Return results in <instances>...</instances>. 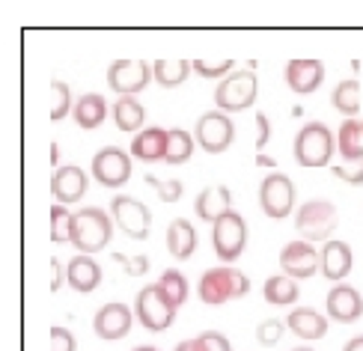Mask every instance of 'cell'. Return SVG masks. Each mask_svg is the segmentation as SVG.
<instances>
[{"label": "cell", "instance_id": "ffe728a7", "mask_svg": "<svg viewBox=\"0 0 363 351\" xmlns=\"http://www.w3.org/2000/svg\"><path fill=\"white\" fill-rule=\"evenodd\" d=\"M66 277H69V286L74 289V292L89 295V292H96L99 283H101V265L96 262L93 256L78 253L66 265Z\"/></svg>", "mask_w": 363, "mask_h": 351}, {"label": "cell", "instance_id": "836d02e7", "mask_svg": "<svg viewBox=\"0 0 363 351\" xmlns=\"http://www.w3.org/2000/svg\"><path fill=\"white\" fill-rule=\"evenodd\" d=\"M146 185L155 188V194L161 196V203H176L179 196H182V191H185L179 179H158V176H152V173L146 176Z\"/></svg>", "mask_w": 363, "mask_h": 351}, {"label": "cell", "instance_id": "277c9868", "mask_svg": "<svg viewBox=\"0 0 363 351\" xmlns=\"http://www.w3.org/2000/svg\"><path fill=\"white\" fill-rule=\"evenodd\" d=\"M256 93H259V84H256V74L250 69L245 72H233L218 84L215 89V104L220 113H238L253 108Z\"/></svg>", "mask_w": 363, "mask_h": 351}, {"label": "cell", "instance_id": "d6986e66", "mask_svg": "<svg viewBox=\"0 0 363 351\" xmlns=\"http://www.w3.org/2000/svg\"><path fill=\"white\" fill-rule=\"evenodd\" d=\"M233 191L226 188V185H208L200 196H196V203H194V211H196V218H203L206 223H218L226 211H233Z\"/></svg>", "mask_w": 363, "mask_h": 351}, {"label": "cell", "instance_id": "f546056e", "mask_svg": "<svg viewBox=\"0 0 363 351\" xmlns=\"http://www.w3.org/2000/svg\"><path fill=\"white\" fill-rule=\"evenodd\" d=\"M194 146L196 140L188 134V131H182V128H170L167 131V155H164V161L167 164H185L191 155H194Z\"/></svg>", "mask_w": 363, "mask_h": 351}, {"label": "cell", "instance_id": "1f68e13d", "mask_svg": "<svg viewBox=\"0 0 363 351\" xmlns=\"http://www.w3.org/2000/svg\"><path fill=\"white\" fill-rule=\"evenodd\" d=\"M72 230H74V215H72L66 206L54 203V206H51V241H54V244L72 241Z\"/></svg>", "mask_w": 363, "mask_h": 351}, {"label": "cell", "instance_id": "6da1fadb", "mask_svg": "<svg viewBox=\"0 0 363 351\" xmlns=\"http://www.w3.org/2000/svg\"><path fill=\"white\" fill-rule=\"evenodd\" d=\"M113 218H108V211L99 206H86L81 211H74V230H72V244L84 256H93L104 250L113 238Z\"/></svg>", "mask_w": 363, "mask_h": 351}, {"label": "cell", "instance_id": "9a60e30c", "mask_svg": "<svg viewBox=\"0 0 363 351\" xmlns=\"http://www.w3.org/2000/svg\"><path fill=\"white\" fill-rule=\"evenodd\" d=\"M134 318H138V316L131 313V307H125V303H119V301H111V303H104V307L96 313L93 328H96V333L101 340L113 342V340H123L125 333L131 330Z\"/></svg>", "mask_w": 363, "mask_h": 351}, {"label": "cell", "instance_id": "4fadbf2b", "mask_svg": "<svg viewBox=\"0 0 363 351\" xmlns=\"http://www.w3.org/2000/svg\"><path fill=\"white\" fill-rule=\"evenodd\" d=\"M280 268L286 277H292V280L313 277V274L319 271V250H315L310 241H289L280 250Z\"/></svg>", "mask_w": 363, "mask_h": 351}, {"label": "cell", "instance_id": "4dcf8cb0", "mask_svg": "<svg viewBox=\"0 0 363 351\" xmlns=\"http://www.w3.org/2000/svg\"><path fill=\"white\" fill-rule=\"evenodd\" d=\"M158 289H161V292L170 298V303H173L176 310H179L185 301H188V292H191V286H188V280H185V274L176 271V268H167V271L161 274Z\"/></svg>", "mask_w": 363, "mask_h": 351}, {"label": "cell", "instance_id": "52a82bcc", "mask_svg": "<svg viewBox=\"0 0 363 351\" xmlns=\"http://www.w3.org/2000/svg\"><path fill=\"white\" fill-rule=\"evenodd\" d=\"M211 244H215V253L218 259L226 262H235V259L245 253V244H247V223L238 211H226V215L215 223L211 230Z\"/></svg>", "mask_w": 363, "mask_h": 351}, {"label": "cell", "instance_id": "603a6c76", "mask_svg": "<svg viewBox=\"0 0 363 351\" xmlns=\"http://www.w3.org/2000/svg\"><path fill=\"white\" fill-rule=\"evenodd\" d=\"M196 250V230L191 226V221L185 218H176L170 226H167V253L179 262L191 259Z\"/></svg>", "mask_w": 363, "mask_h": 351}, {"label": "cell", "instance_id": "60d3db41", "mask_svg": "<svg viewBox=\"0 0 363 351\" xmlns=\"http://www.w3.org/2000/svg\"><path fill=\"white\" fill-rule=\"evenodd\" d=\"M271 137V122L265 113H256V149H265Z\"/></svg>", "mask_w": 363, "mask_h": 351}, {"label": "cell", "instance_id": "f6af8a7d", "mask_svg": "<svg viewBox=\"0 0 363 351\" xmlns=\"http://www.w3.org/2000/svg\"><path fill=\"white\" fill-rule=\"evenodd\" d=\"M131 351H158V348H149V345H140V348H131Z\"/></svg>", "mask_w": 363, "mask_h": 351}, {"label": "cell", "instance_id": "7c38bea8", "mask_svg": "<svg viewBox=\"0 0 363 351\" xmlns=\"http://www.w3.org/2000/svg\"><path fill=\"white\" fill-rule=\"evenodd\" d=\"M93 179L104 188H119L131 179V155L119 146H104L93 158Z\"/></svg>", "mask_w": 363, "mask_h": 351}, {"label": "cell", "instance_id": "b9f144b4", "mask_svg": "<svg viewBox=\"0 0 363 351\" xmlns=\"http://www.w3.org/2000/svg\"><path fill=\"white\" fill-rule=\"evenodd\" d=\"M51 268H54V277H51V292H60V286L69 283V277H66V268H60V259H51Z\"/></svg>", "mask_w": 363, "mask_h": 351}, {"label": "cell", "instance_id": "5bb4252c", "mask_svg": "<svg viewBox=\"0 0 363 351\" xmlns=\"http://www.w3.org/2000/svg\"><path fill=\"white\" fill-rule=\"evenodd\" d=\"M325 310H328V318H334V322L352 325L363 316V298H360V292L354 286L337 283L325 298Z\"/></svg>", "mask_w": 363, "mask_h": 351}, {"label": "cell", "instance_id": "5b68a950", "mask_svg": "<svg viewBox=\"0 0 363 351\" xmlns=\"http://www.w3.org/2000/svg\"><path fill=\"white\" fill-rule=\"evenodd\" d=\"M134 316H138V322L146 330L161 333V330H167L176 322V307L170 303V298L158 289V283H152V286L140 289L138 298H134Z\"/></svg>", "mask_w": 363, "mask_h": 351}, {"label": "cell", "instance_id": "7a4b0ae2", "mask_svg": "<svg viewBox=\"0 0 363 351\" xmlns=\"http://www.w3.org/2000/svg\"><path fill=\"white\" fill-rule=\"evenodd\" d=\"M247 292H250V280L238 268H230V265L208 268L200 277V286H196V295H200V301L208 303V307H218L223 301L245 298Z\"/></svg>", "mask_w": 363, "mask_h": 351}, {"label": "cell", "instance_id": "4316f807", "mask_svg": "<svg viewBox=\"0 0 363 351\" xmlns=\"http://www.w3.org/2000/svg\"><path fill=\"white\" fill-rule=\"evenodd\" d=\"M262 298L268 303H274V307H289V303L298 301V280L286 277V274H274V277L265 280Z\"/></svg>", "mask_w": 363, "mask_h": 351}, {"label": "cell", "instance_id": "e0dca14e", "mask_svg": "<svg viewBox=\"0 0 363 351\" xmlns=\"http://www.w3.org/2000/svg\"><path fill=\"white\" fill-rule=\"evenodd\" d=\"M322 81H325L322 60L298 57V60H289V66H286V84H289V89L298 93V96L315 93V89L322 87Z\"/></svg>", "mask_w": 363, "mask_h": 351}, {"label": "cell", "instance_id": "74e56055", "mask_svg": "<svg viewBox=\"0 0 363 351\" xmlns=\"http://www.w3.org/2000/svg\"><path fill=\"white\" fill-rule=\"evenodd\" d=\"M113 259L119 265L125 268V274H131V277H143V274H149V259L140 253V256H125V253H113Z\"/></svg>", "mask_w": 363, "mask_h": 351}, {"label": "cell", "instance_id": "ac0fdd59", "mask_svg": "<svg viewBox=\"0 0 363 351\" xmlns=\"http://www.w3.org/2000/svg\"><path fill=\"white\" fill-rule=\"evenodd\" d=\"M352 262H354V256H352V247L345 241H325V247L319 253V271H322V277L328 280H345V274L352 271Z\"/></svg>", "mask_w": 363, "mask_h": 351}, {"label": "cell", "instance_id": "8992f818", "mask_svg": "<svg viewBox=\"0 0 363 351\" xmlns=\"http://www.w3.org/2000/svg\"><path fill=\"white\" fill-rule=\"evenodd\" d=\"M295 226L301 233V241H325L337 230V206L330 200H307L298 208Z\"/></svg>", "mask_w": 363, "mask_h": 351}, {"label": "cell", "instance_id": "bcb514c9", "mask_svg": "<svg viewBox=\"0 0 363 351\" xmlns=\"http://www.w3.org/2000/svg\"><path fill=\"white\" fill-rule=\"evenodd\" d=\"M292 351H313V348H307V345H301V348H292Z\"/></svg>", "mask_w": 363, "mask_h": 351}, {"label": "cell", "instance_id": "83f0119b", "mask_svg": "<svg viewBox=\"0 0 363 351\" xmlns=\"http://www.w3.org/2000/svg\"><path fill=\"white\" fill-rule=\"evenodd\" d=\"M330 101H334V111H340L345 119H354V113L360 111V84L354 78L340 81Z\"/></svg>", "mask_w": 363, "mask_h": 351}, {"label": "cell", "instance_id": "d4e9b609", "mask_svg": "<svg viewBox=\"0 0 363 351\" xmlns=\"http://www.w3.org/2000/svg\"><path fill=\"white\" fill-rule=\"evenodd\" d=\"M111 113H113V122H116V128L119 131H138L140 134V128H143V122H146V111H143V104L134 99V96H123V99H116L113 101V108H111Z\"/></svg>", "mask_w": 363, "mask_h": 351}, {"label": "cell", "instance_id": "f35d334b", "mask_svg": "<svg viewBox=\"0 0 363 351\" xmlns=\"http://www.w3.org/2000/svg\"><path fill=\"white\" fill-rule=\"evenodd\" d=\"M196 342H200L203 351H233L230 340H226L223 333H218V330H203L200 337H196Z\"/></svg>", "mask_w": 363, "mask_h": 351}, {"label": "cell", "instance_id": "7dc6e473", "mask_svg": "<svg viewBox=\"0 0 363 351\" xmlns=\"http://www.w3.org/2000/svg\"><path fill=\"white\" fill-rule=\"evenodd\" d=\"M360 131H363V122H360Z\"/></svg>", "mask_w": 363, "mask_h": 351}, {"label": "cell", "instance_id": "f1b7e54d", "mask_svg": "<svg viewBox=\"0 0 363 351\" xmlns=\"http://www.w3.org/2000/svg\"><path fill=\"white\" fill-rule=\"evenodd\" d=\"M360 140H363L360 122L357 119H345L342 126H340V131H337V149H340V155H342V164L345 161H354L360 152H363Z\"/></svg>", "mask_w": 363, "mask_h": 351}, {"label": "cell", "instance_id": "8fae6325", "mask_svg": "<svg viewBox=\"0 0 363 351\" xmlns=\"http://www.w3.org/2000/svg\"><path fill=\"white\" fill-rule=\"evenodd\" d=\"M149 81H152V66L146 60H116L108 69V87L119 93V99L138 96L140 89L149 87Z\"/></svg>", "mask_w": 363, "mask_h": 351}, {"label": "cell", "instance_id": "30bf717a", "mask_svg": "<svg viewBox=\"0 0 363 351\" xmlns=\"http://www.w3.org/2000/svg\"><path fill=\"white\" fill-rule=\"evenodd\" d=\"M111 218L128 238L143 241L149 238V226H152V211L134 196H113L111 203Z\"/></svg>", "mask_w": 363, "mask_h": 351}, {"label": "cell", "instance_id": "e575fe53", "mask_svg": "<svg viewBox=\"0 0 363 351\" xmlns=\"http://www.w3.org/2000/svg\"><path fill=\"white\" fill-rule=\"evenodd\" d=\"M191 66H194L196 74H203V78H223L226 72H233L235 60H230V57H220V60H194Z\"/></svg>", "mask_w": 363, "mask_h": 351}, {"label": "cell", "instance_id": "44dd1931", "mask_svg": "<svg viewBox=\"0 0 363 351\" xmlns=\"http://www.w3.org/2000/svg\"><path fill=\"white\" fill-rule=\"evenodd\" d=\"M131 155L138 161H146V164L164 161V155H167V128L152 126V128H143L140 134H134Z\"/></svg>", "mask_w": 363, "mask_h": 351}, {"label": "cell", "instance_id": "7bdbcfd3", "mask_svg": "<svg viewBox=\"0 0 363 351\" xmlns=\"http://www.w3.org/2000/svg\"><path fill=\"white\" fill-rule=\"evenodd\" d=\"M176 351H203V348H200V342H196V340H185V342L176 345Z\"/></svg>", "mask_w": 363, "mask_h": 351}, {"label": "cell", "instance_id": "ee69618b", "mask_svg": "<svg viewBox=\"0 0 363 351\" xmlns=\"http://www.w3.org/2000/svg\"><path fill=\"white\" fill-rule=\"evenodd\" d=\"M342 351H363V337L349 340V342H345V348H342Z\"/></svg>", "mask_w": 363, "mask_h": 351}, {"label": "cell", "instance_id": "7402d4cb", "mask_svg": "<svg viewBox=\"0 0 363 351\" xmlns=\"http://www.w3.org/2000/svg\"><path fill=\"white\" fill-rule=\"evenodd\" d=\"M286 328H289L295 337L313 342V340H322L328 333V318L322 313H315L313 307H295L289 313V318H286Z\"/></svg>", "mask_w": 363, "mask_h": 351}, {"label": "cell", "instance_id": "cb8c5ba5", "mask_svg": "<svg viewBox=\"0 0 363 351\" xmlns=\"http://www.w3.org/2000/svg\"><path fill=\"white\" fill-rule=\"evenodd\" d=\"M74 122L84 128V131H96L104 119H108V101H104L99 93H86L74 101Z\"/></svg>", "mask_w": 363, "mask_h": 351}, {"label": "cell", "instance_id": "ba28073f", "mask_svg": "<svg viewBox=\"0 0 363 351\" xmlns=\"http://www.w3.org/2000/svg\"><path fill=\"white\" fill-rule=\"evenodd\" d=\"M194 140L203 146V152H208V155H220V152H226V146H230L235 140V126L233 119L220 113V111H208L203 113L200 119H196L194 126Z\"/></svg>", "mask_w": 363, "mask_h": 351}, {"label": "cell", "instance_id": "484cf974", "mask_svg": "<svg viewBox=\"0 0 363 351\" xmlns=\"http://www.w3.org/2000/svg\"><path fill=\"white\" fill-rule=\"evenodd\" d=\"M191 63L188 60H155L152 63V78L158 87L164 89H173V87H182L188 81V74H191Z\"/></svg>", "mask_w": 363, "mask_h": 351}, {"label": "cell", "instance_id": "2e32d148", "mask_svg": "<svg viewBox=\"0 0 363 351\" xmlns=\"http://www.w3.org/2000/svg\"><path fill=\"white\" fill-rule=\"evenodd\" d=\"M89 188V176L74 164L66 167H57L54 179H51V194L60 206H69V203H81L84 194Z\"/></svg>", "mask_w": 363, "mask_h": 351}, {"label": "cell", "instance_id": "9c48e42d", "mask_svg": "<svg viewBox=\"0 0 363 351\" xmlns=\"http://www.w3.org/2000/svg\"><path fill=\"white\" fill-rule=\"evenodd\" d=\"M259 206L271 221H283L295 208V185L286 173H271L259 185Z\"/></svg>", "mask_w": 363, "mask_h": 351}, {"label": "cell", "instance_id": "8d00e7d4", "mask_svg": "<svg viewBox=\"0 0 363 351\" xmlns=\"http://www.w3.org/2000/svg\"><path fill=\"white\" fill-rule=\"evenodd\" d=\"M286 330V322H277V318H265V322H259V328H256V340H259V345H277L280 337Z\"/></svg>", "mask_w": 363, "mask_h": 351}, {"label": "cell", "instance_id": "d590c367", "mask_svg": "<svg viewBox=\"0 0 363 351\" xmlns=\"http://www.w3.org/2000/svg\"><path fill=\"white\" fill-rule=\"evenodd\" d=\"M334 176L349 182V185H363V152L354 158V161H345V164H337L334 167Z\"/></svg>", "mask_w": 363, "mask_h": 351}, {"label": "cell", "instance_id": "ab89813d", "mask_svg": "<svg viewBox=\"0 0 363 351\" xmlns=\"http://www.w3.org/2000/svg\"><path fill=\"white\" fill-rule=\"evenodd\" d=\"M74 348H78V342H74L72 330L54 325L51 328V351H74Z\"/></svg>", "mask_w": 363, "mask_h": 351}, {"label": "cell", "instance_id": "d6a6232c", "mask_svg": "<svg viewBox=\"0 0 363 351\" xmlns=\"http://www.w3.org/2000/svg\"><path fill=\"white\" fill-rule=\"evenodd\" d=\"M69 111H74L69 84H66V81H51V119H54V122L66 119Z\"/></svg>", "mask_w": 363, "mask_h": 351}, {"label": "cell", "instance_id": "3957f363", "mask_svg": "<svg viewBox=\"0 0 363 351\" xmlns=\"http://www.w3.org/2000/svg\"><path fill=\"white\" fill-rule=\"evenodd\" d=\"M337 140L325 122H307L295 137V161L301 167H328Z\"/></svg>", "mask_w": 363, "mask_h": 351}]
</instances>
